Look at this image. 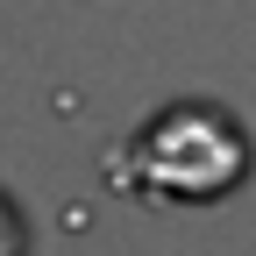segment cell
<instances>
[{
  "mask_svg": "<svg viewBox=\"0 0 256 256\" xmlns=\"http://www.w3.org/2000/svg\"><path fill=\"white\" fill-rule=\"evenodd\" d=\"M242 171H249V136L206 100L164 107L150 128H136L114 150V185L142 192V200H164V206L220 200V192L242 185Z\"/></svg>",
  "mask_w": 256,
  "mask_h": 256,
  "instance_id": "1",
  "label": "cell"
},
{
  "mask_svg": "<svg viewBox=\"0 0 256 256\" xmlns=\"http://www.w3.org/2000/svg\"><path fill=\"white\" fill-rule=\"evenodd\" d=\"M0 256H28V220L8 192H0Z\"/></svg>",
  "mask_w": 256,
  "mask_h": 256,
  "instance_id": "2",
  "label": "cell"
}]
</instances>
